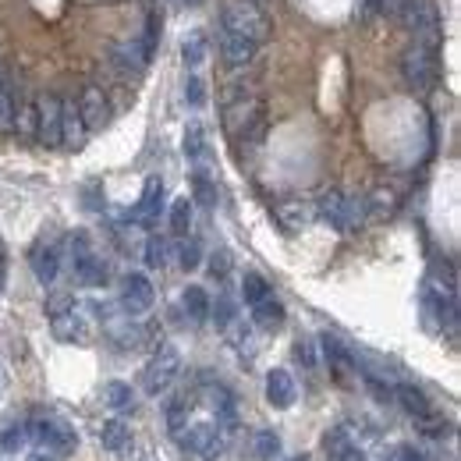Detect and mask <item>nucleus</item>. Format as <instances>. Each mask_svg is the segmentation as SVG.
<instances>
[{
  "label": "nucleus",
  "instance_id": "nucleus-8",
  "mask_svg": "<svg viewBox=\"0 0 461 461\" xmlns=\"http://www.w3.org/2000/svg\"><path fill=\"white\" fill-rule=\"evenodd\" d=\"M29 433H32L43 447H50V451H58V455H75V451H78V433H75V426H71L68 419H60V415L32 419V422H29Z\"/></svg>",
  "mask_w": 461,
  "mask_h": 461
},
{
  "label": "nucleus",
  "instance_id": "nucleus-30",
  "mask_svg": "<svg viewBox=\"0 0 461 461\" xmlns=\"http://www.w3.org/2000/svg\"><path fill=\"white\" fill-rule=\"evenodd\" d=\"M171 263V241L164 234H149L146 241V267L149 270H164Z\"/></svg>",
  "mask_w": 461,
  "mask_h": 461
},
{
  "label": "nucleus",
  "instance_id": "nucleus-21",
  "mask_svg": "<svg viewBox=\"0 0 461 461\" xmlns=\"http://www.w3.org/2000/svg\"><path fill=\"white\" fill-rule=\"evenodd\" d=\"M18 104H22V89H18L14 78L7 75V78L0 82V135H11L14 114H18Z\"/></svg>",
  "mask_w": 461,
  "mask_h": 461
},
{
  "label": "nucleus",
  "instance_id": "nucleus-11",
  "mask_svg": "<svg viewBox=\"0 0 461 461\" xmlns=\"http://www.w3.org/2000/svg\"><path fill=\"white\" fill-rule=\"evenodd\" d=\"M153 302H157V291H153L146 274H124V281H121V309H124L128 316L149 312Z\"/></svg>",
  "mask_w": 461,
  "mask_h": 461
},
{
  "label": "nucleus",
  "instance_id": "nucleus-29",
  "mask_svg": "<svg viewBox=\"0 0 461 461\" xmlns=\"http://www.w3.org/2000/svg\"><path fill=\"white\" fill-rule=\"evenodd\" d=\"M394 206H398V195H394L391 188H373L369 199H366V213H369V217H380V221L391 217Z\"/></svg>",
  "mask_w": 461,
  "mask_h": 461
},
{
  "label": "nucleus",
  "instance_id": "nucleus-13",
  "mask_svg": "<svg viewBox=\"0 0 461 461\" xmlns=\"http://www.w3.org/2000/svg\"><path fill=\"white\" fill-rule=\"evenodd\" d=\"M50 320H54V338H58V341H68V345H86L89 334H93V327H89V320H86V312H82L78 305H71L68 312L50 316Z\"/></svg>",
  "mask_w": 461,
  "mask_h": 461
},
{
  "label": "nucleus",
  "instance_id": "nucleus-39",
  "mask_svg": "<svg viewBox=\"0 0 461 461\" xmlns=\"http://www.w3.org/2000/svg\"><path fill=\"white\" fill-rule=\"evenodd\" d=\"M29 437H32L29 426H7V429L0 433V447H4V451H22V447L29 444Z\"/></svg>",
  "mask_w": 461,
  "mask_h": 461
},
{
  "label": "nucleus",
  "instance_id": "nucleus-2",
  "mask_svg": "<svg viewBox=\"0 0 461 461\" xmlns=\"http://www.w3.org/2000/svg\"><path fill=\"white\" fill-rule=\"evenodd\" d=\"M221 32L245 36V40L263 47L270 40V18H267L259 0H224V7H221Z\"/></svg>",
  "mask_w": 461,
  "mask_h": 461
},
{
  "label": "nucleus",
  "instance_id": "nucleus-40",
  "mask_svg": "<svg viewBox=\"0 0 461 461\" xmlns=\"http://www.w3.org/2000/svg\"><path fill=\"white\" fill-rule=\"evenodd\" d=\"M185 104L188 107H203L206 104V82L199 75H188V82H185Z\"/></svg>",
  "mask_w": 461,
  "mask_h": 461
},
{
  "label": "nucleus",
  "instance_id": "nucleus-49",
  "mask_svg": "<svg viewBox=\"0 0 461 461\" xmlns=\"http://www.w3.org/2000/svg\"><path fill=\"white\" fill-rule=\"evenodd\" d=\"M0 267H4V249H0Z\"/></svg>",
  "mask_w": 461,
  "mask_h": 461
},
{
  "label": "nucleus",
  "instance_id": "nucleus-4",
  "mask_svg": "<svg viewBox=\"0 0 461 461\" xmlns=\"http://www.w3.org/2000/svg\"><path fill=\"white\" fill-rule=\"evenodd\" d=\"M404 22L408 29H411V43H422V47H429V50H437L440 47V40H444V25H440V11H437V4L433 0H411L408 7H404V14L398 18Z\"/></svg>",
  "mask_w": 461,
  "mask_h": 461
},
{
  "label": "nucleus",
  "instance_id": "nucleus-37",
  "mask_svg": "<svg viewBox=\"0 0 461 461\" xmlns=\"http://www.w3.org/2000/svg\"><path fill=\"white\" fill-rule=\"evenodd\" d=\"M160 32H164V18H160V11H149V18H146V32H142V47H146V54H149V58L157 54Z\"/></svg>",
  "mask_w": 461,
  "mask_h": 461
},
{
  "label": "nucleus",
  "instance_id": "nucleus-32",
  "mask_svg": "<svg viewBox=\"0 0 461 461\" xmlns=\"http://www.w3.org/2000/svg\"><path fill=\"white\" fill-rule=\"evenodd\" d=\"M185 157L188 160H203L206 157V128L199 124V121H192L188 128H185Z\"/></svg>",
  "mask_w": 461,
  "mask_h": 461
},
{
  "label": "nucleus",
  "instance_id": "nucleus-3",
  "mask_svg": "<svg viewBox=\"0 0 461 461\" xmlns=\"http://www.w3.org/2000/svg\"><path fill=\"white\" fill-rule=\"evenodd\" d=\"M402 78L411 93H429L440 78V60L437 50L422 47V43H411L402 54Z\"/></svg>",
  "mask_w": 461,
  "mask_h": 461
},
{
  "label": "nucleus",
  "instance_id": "nucleus-14",
  "mask_svg": "<svg viewBox=\"0 0 461 461\" xmlns=\"http://www.w3.org/2000/svg\"><path fill=\"white\" fill-rule=\"evenodd\" d=\"M160 206H164V181H160L157 174H149V177H146V185H142V199H139V206H135L131 221H135V224H142V228H149V224L160 217Z\"/></svg>",
  "mask_w": 461,
  "mask_h": 461
},
{
  "label": "nucleus",
  "instance_id": "nucleus-50",
  "mask_svg": "<svg viewBox=\"0 0 461 461\" xmlns=\"http://www.w3.org/2000/svg\"><path fill=\"white\" fill-rule=\"evenodd\" d=\"M294 461H309V458H294Z\"/></svg>",
  "mask_w": 461,
  "mask_h": 461
},
{
  "label": "nucleus",
  "instance_id": "nucleus-20",
  "mask_svg": "<svg viewBox=\"0 0 461 461\" xmlns=\"http://www.w3.org/2000/svg\"><path fill=\"white\" fill-rule=\"evenodd\" d=\"M320 345H323V355H327V362H330L334 376H338V380L345 384L348 373H355V369H358V362L351 358V351H348V348L341 345V341H338L334 334H323V338H320Z\"/></svg>",
  "mask_w": 461,
  "mask_h": 461
},
{
  "label": "nucleus",
  "instance_id": "nucleus-36",
  "mask_svg": "<svg viewBox=\"0 0 461 461\" xmlns=\"http://www.w3.org/2000/svg\"><path fill=\"white\" fill-rule=\"evenodd\" d=\"M256 455L263 461H274L281 455V437H277L274 429H259V433H256Z\"/></svg>",
  "mask_w": 461,
  "mask_h": 461
},
{
  "label": "nucleus",
  "instance_id": "nucleus-27",
  "mask_svg": "<svg viewBox=\"0 0 461 461\" xmlns=\"http://www.w3.org/2000/svg\"><path fill=\"white\" fill-rule=\"evenodd\" d=\"M274 288H270V281L263 277V274H256V270H249L245 277H241V298H245V305H259L263 298H270Z\"/></svg>",
  "mask_w": 461,
  "mask_h": 461
},
{
  "label": "nucleus",
  "instance_id": "nucleus-46",
  "mask_svg": "<svg viewBox=\"0 0 461 461\" xmlns=\"http://www.w3.org/2000/svg\"><path fill=\"white\" fill-rule=\"evenodd\" d=\"M338 461H366V455H362L358 447H348V451H345V455H341Z\"/></svg>",
  "mask_w": 461,
  "mask_h": 461
},
{
  "label": "nucleus",
  "instance_id": "nucleus-18",
  "mask_svg": "<svg viewBox=\"0 0 461 461\" xmlns=\"http://www.w3.org/2000/svg\"><path fill=\"white\" fill-rule=\"evenodd\" d=\"M298 398V387H294V376L288 369H270L267 373V402L274 408H291Z\"/></svg>",
  "mask_w": 461,
  "mask_h": 461
},
{
  "label": "nucleus",
  "instance_id": "nucleus-15",
  "mask_svg": "<svg viewBox=\"0 0 461 461\" xmlns=\"http://www.w3.org/2000/svg\"><path fill=\"white\" fill-rule=\"evenodd\" d=\"M86 139H89V131H86V124H82L78 104H75V100H60V146L82 149Z\"/></svg>",
  "mask_w": 461,
  "mask_h": 461
},
{
  "label": "nucleus",
  "instance_id": "nucleus-19",
  "mask_svg": "<svg viewBox=\"0 0 461 461\" xmlns=\"http://www.w3.org/2000/svg\"><path fill=\"white\" fill-rule=\"evenodd\" d=\"M259 54V43L245 40V36H234V32H221V58L228 60L230 68H245L252 64Z\"/></svg>",
  "mask_w": 461,
  "mask_h": 461
},
{
  "label": "nucleus",
  "instance_id": "nucleus-26",
  "mask_svg": "<svg viewBox=\"0 0 461 461\" xmlns=\"http://www.w3.org/2000/svg\"><path fill=\"white\" fill-rule=\"evenodd\" d=\"M192 203L213 210L217 206V181L206 171H192Z\"/></svg>",
  "mask_w": 461,
  "mask_h": 461
},
{
  "label": "nucleus",
  "instance_id": "nucleus-23",
  "mask_svg": "<svg viewBox=\"0 0 461 461\" xmlns=\"http://www.w3.org/2000/svg\"><path fill=\"white\" fill-rule=\"evenodd\" d=\"M181 305H185V312H188V320L192 323H203V320H210V294L206 288H199V285H188V288L181 291Z\"/></svg>",
  "mask_w": 461,
  "mask_h": 461
},
{
  "label": "nucleus",
  "instance_id": "nucleus-7",
  "mask_svg": "<svg viewBox=\"0 0 461 461\" xmlns=\"http://www.w3.org/2000/svg\"><path fill=\"white\" fill-rule=\"evenodd\" d=\"M316 213H320L334 230L348 234V230H355L366 221V203L351 199L345 192H327V195L320 199V210H316Z\"/></svg>",
  "mask_w": 461,
  "mask_h": 461
},
{
  "label": "nucleus",
  "instance_id": "nucleus-41",
  "mask_svg": "<svg viewBox=\"0 0 461 461\" xmlns=\"http://www.w3.org/2000/svg\"><path fill=\"white\" fill-rule=\"evenodd\" d=\"M210 316L217 327H230L234 323V302L230 298H217V305H210Z\"/></svg>",
  "mask_w": 461,
  "mask_h": 461
},
{
  "label": "nucleus",
  "instance_id": "nucleus-34",
  "mask_svg": "<svg viewBox=\"0 0 461 461\" xmlns=\"http://www.w3.org/2000/svg\"><path fill=\"white\" fill-rule=\"evenodd\" d=\"M348 447H355V444H351V437H348V426H334V429L323 437V455H327V458L338 461Z\"/></svg>",
  "mask_w": 461,
  "mask_h": 461
},
{
  "label": "nucleus",
  "instance_id": "nucleus-16",
  "mask_svg": "<svg viewBox=\"0 0 461 461\" xmlns=\"http://www.w3.org/2000/svg\"><path fill=\"white\" fill-rule=\"evenodd\" d=\"M29 263H32V274H36L40 285H54V281H58V274H60L58 245H50V241H36L32 252H29Z\"/></svg>",
  "mask_w": 461,
  "mask_h": 461
},
{
  "label": "nucleus",
  "instance_id": "nucleus-22",
  "mask_svg": "<svg viewBox=\"0 0 461 461\" xmlns=\"http://www.w3.org/2000/svg\"><path fill=\"white\" fill-rule=\"evenodd\" d=\"M252 323L259 327V330H281L285 327V305L270 294V298H263L259 305H252Z\"/></svg>",
  "mask_w": 461,
  "mask_h": 461
},
{
  "label": "nucleus",
  "instance_id": "nucleus-48",
  "mask_svg": "<svg viewBox=\"0 0 461 461\" xmlns=\"http://www.w3.org/2000/svg\"><path fill=\"white\" fill-rule=\"evenodd\" d=\"M4 78H7V68H4V64H0V82H4Z\"/></svg>",
  "mask_w": 461,
  "mask_h": 461
},
{
  "label": "nucleus",
  "instance_id": "nucleus-42",
  "mask_svg": "<svg viewBox=\"0 0 461 461\" xmlns=\"http://www.w3.org/2000/svg\"><path fill=\"white\" fill-rule=\"evenodd\" d=\"M210 274H213V277H221V281L230 274V252L228 249H217V252L210 256Z\"/></svg>",
  "mask_w": 461,
  "mask_h": 461
},
{
  "label": "nucleus",
  "instance_id": "nucleus-5",
  "mask_svg": "<svg viewBox=\"0 0 461 461\" xmlns=\"http://www.w3.org/2000/svg\"><path fill=\"white\" fill-rule=\"evenodd\" d=\"M177 373H181V351L174 345H160L153 351V358L146 362V369H142V391L149 398L164 394L174 380H177Z\"/></svg>",
  "mask_w": 461,
  "mask_h": 461
},
{
  "label": "nucleus",
  "instance_id": "nucleus-1",
  "mask_svg": "<svg viewBox=\"0 0 461 461\" xmlns=\"http://www.w3.org/2000/svg\"><path fill=\"white\" fill-rule=\"evenodd\" d=\"M224 131L238 146H259L267 139V104L263 96H230L224 104Z\"/></svg>",
  "mask_w": 461,
  "mask_h": 461
},
{
  "label": "nucleus",
  "instance_id": "nucleus-31",
  "mask_svg": "<svg viewBox=\"0 0 461 461\" xmlns=\"http://www.w3.org/2000/svg\"><path fill=\"white\" fill-rule=\"evenodd\" d=\"M131 402H135L131 384H124V380H111V384L104 387V404H107L111 411H124V408H131Z\"/></svg>",
  "mask_w": 461,
  "mask_h": 461
},
{
  "label": "nucleus",
  "instance_id": "nucleus-45",
  "mask_svg": "<svg viewBox=\"0 0 461 461\" xmlns=\"http://www.w3.org/2000/svg\"><path fill=\"white\" fill-rule=\"evenodd\" d=\"M71 305H75V298H71V294H54V298L47 302V312H50V316H60V312H68Z\"/></svg>",
  "mask_w": 461,
  "mask_h": 461
},
{
  "label": "nucleus",
  "instance_id": "nucleus-24",
  "mask_svg": "<svg viewBox=\"0 0 461 461\" xmlns=\"http://www.w3.org/2000/svg\"><path fill=\"white\" fill-rule=\"evenodd\" d=\"M274 217L281 221V228L285 230H298L309 224V217H312V210L305 206V203H298V199H291V203H281L277 210H274Z\"/></svg>",
  "mask_w": 461,
  "mask_h": 461
},
{
  "label": "nucleus",
  "instance_id": "nucleus-6",
  "mask_svg": "<svg viewBox=\"0 0 461 461\" xmlns=\"http://www.w3.org/2000/svg\"><path fill=\"white\" fill-rule=\"evenodd\" d=\"M71 263H75V285L82 288H104L111 281L107 263L89 249V238L82 230L71 238Z\"/></svg>",
  "mask_w": 461,
  "mask_h": 461
},
{
  "label": "nucleus",
  "instance_id": "nucleus-9",
  "mask_svg": "<svg viewBox=\"0 0 461 461\" xmlns=\"http://www.w3.org/2000/svg\"><path fill=\"white\" fill-rule=\"evenodd\" d=\"M107 58L114 64V71L121 78H142L146 75V68H149V54H146V47H142V36H121L111 43V50H107Z\"/></svg>",
  "mask_w": 461,
  "mask_h": 461
},
{
  "label": "nucleus",
  "instance_id": "nucleus-38",
  "mask_svg": "<svg viewBox=\"0 0 461 461\" xmlns=\"http://www.w3.org/2000/svg\"><path fill=\"white\" fill-rule=\"evenodd\" d=\"M177 259H181V270H195L203 263V245L199 238H185V245L177 249Z\"/></svg>",
  "mask_w": 461,
  "mask_h": 461
},
{
  "label": "nucleus",
  "instance_id": "nucleus-25",
  "mask_svg": "<svg viewBox=\"0 0 461 461\" xmlns=\"http://www.w3.org/2000/svg\"><path fill=\"white\" fill-rule=\"evenodd\" d=\"M394 398H398V404H402V408L408 411V415H411V419H419V415L433 411V408H429V398H426V394H422L415 384H398Z\"/></svg>",
  "mask_w": 461,
  "mask_h": 461
},
{
  "label": "nucleus",
  "instance_id": "nucleus-12",
  "mask_svg": "<svg viewBox=\"0 0 461 461\" xmlns=\"http://www.w3.org/2000/svg\"><path fill=\"white\" fill-rule=\"evenodd\" d=\"M78 114H82L86 131H100L111 121V100H107V93L100 86H86L82 96H78Z\"/></svg>",
  "mask_w": 461,
  "mask_h": 461
},
{
  "label": "nucleus",
  "instance_id": "nucleus-35",
  "mask_svg": "<svg viewBox=\"0 0 461 461\" xmlns=\"http://www.w3.org/2000/svg\"><path fill=\"white\" fill-rule=\"evenodd\" d=\"M206 58V36L203 32H192L185 43H181V60H185V68H199Z\"/></svg>",
  "mask_w": 461,
  "mask_h": 461
},
{
  "label": "nucleus",
  "instance_id": "nucleus-28",
  "mask_svg": "<svg viewBox=\"0 0 461 461\" xmlns=\"http://www.w3.org/2000/svg\"><path fill=\"white\" fill-rule=\"evenodd\" d=\"M11 131L18 139H25V142H36V100L18 104V114H14V128Z\"/></svg>",
  "mask_w": 461,
  "mask_h": 461
},
{
  "label": "nucleus",
  "instance_id": "nucleus-17",
  "mask_svg": "<svg viewBox=\"0 0 461 461\" xmlns=\"http://www.w3.org/2000/svg\"><path fill=\"white\" fill-rule=\"evenodd\" d=\"M100 444H104V451H111V455L121 458V455H131L135 433H131V426L124 419H107L104 429H100Z\"/></svg>",
  "mask_w": 461,
  "mask_h": 461
},
{
  "label": "nucleus",
  "instance_id": "nucleus-43",
  "mask_svg": "<svg viewBox=\"0 0 461 461\" xmlns=\"http://www.w3.org/2000/svg\"><path fill=\"white\" fill-rule=\"evenodd\" d=\"M384 461H426V455L419 447H411V444H398Z\"/></svg>",
  "mask_w": 461,
  "mask_h": 461
},
{
  "label": "nucleus",
  "instance_id": "nucleus-10",
  "mask_svg": "<svg viewBox=\"0 0 461 461\" xmlns=\"http://www.w3.org/2000/svg\"><path fill=\"white\" fill-rule=\"evenodd\" d=\"M36 142L47 149L60 146V100L54 93L36 96Z\"/></svg>",
  "mask_w": 461,
  "mask_h": 461
},
{
  "label": "nucleus",
  "instance_id": "nucleus-44",
  "mask_svg": "<svg viewBox=\"0 0 461 461\" xmlns=\"http://www.w3.org/2000/svg\"><path fill=\"white\" fill-rule=\"evenodd\" d=\"M294 355H298V362L305 366V369H312L316 366V348L309 338H302V341H294Z\"/></svg>",
  "mask_w": 461,
  "mask_h": 461
},
{
  "label": "nucleus",
  "instance_id": "nucleus-47",
  "mask_svg": "<svg viewBox=\"0 0 461 461\" xmlns=\"http://www.w3.org/2000/svg\"><path fill=\"white\" fill-rule=\"evenodd\" d=\"M29 461H58V455H50V451H36Z\"/></svg>",
  "mask_w": 461,
  "mask_h": 461
},
{
  "label": "nucleus",
  "instance_id": "nucleus-33",
  "mask_svg": "<svg viewBox=\"0 0 461 461\" xmlns=\"http://www.w3.org/2000/svg\"><path fill=\"white\" fill-rule=\"evenodd\" d=\"M192 199H174L171 206V230L177 238H188V230H192Z\"/></svg>",
  "mask_w": 461,
  "mask_h": 461
}]
</instances>
